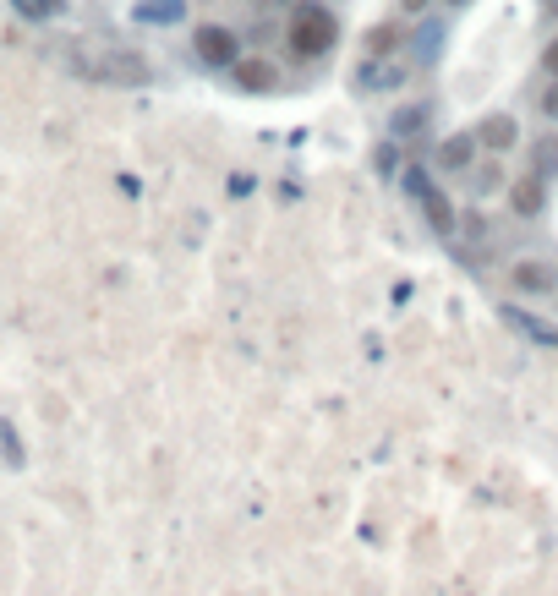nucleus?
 Masks as SVG:
<instances>
[{"label": "nucleus", "instance_id": "obj_1", "mask_svg": "<svg viewBox=\"0 0 558 596\" xmlns=\"http://www.w3.org/2000/svg\"><path fill=\"white\" fill-rule=\"evenodd\" d=\"M334 39H340V22H334L329 6H301L296 22H290V50L301 55V61H312V55H329Z\"/></svg>", "mask_w": 558, "mask_h": 596}, {"label": "nucleus", "instance_id": "obj_2", "mask_svg": "<svg viewBox=\"0 0 558 596\" xmlns=\"http://www.w3.org/2000/svg\"><path fill=\"white\" fill-rule=\"evenodd\" d=\"M509 285H515L520 296H553L558 268L548 263V257H515V263H509Z\"/></svg>", "mask_w": 558, "mask_h": 596}, {"label": "nucleus", "instance_id": "obj_3", "mask_svg": "<svg viewBox=\"0 0 558 596\" xmlns=\"http://www.w3.org/2000/svg\"><path fill=\"white\" fill-rule=\"evenodd\" d=\"M197 61L203 66H236L241 61L236 33L230 28H197Z\"/></svg>", "mask_w": 558, "mask_h": 596}, {"label": "nucleus", "instance_id": "obj_4", "mask_svg": "<svg viewBox=\"0 0 558 596\" xmlns=\"http://www.w3.org/2000/svg\"><path fill=\"white\" fill-rule=\"evenodd\" d=\"M416 203H422V214H427V225H433V236H455V230H460L455 203H449L438 186H422V192H416Z\"/></svg>", "mask_w": 558, "mask_h": 596}, {"label": "nucleus", "instance_id": "obj_5", "mask_svg": "<svg viewBox=\"0 0 558 596\" xmlns=\"http://www.w3.org/2000/svg\"><path fill=\"white\" fill-rule=\"evenodd\" d=\"M230 72H236V88L241 93H269V88H279V72L263 61V55H241Z\"/></svg>", "mask_w": 558, "mask_h": 596}, {"label": "nucleus", "instance_id": "obj_6", "mask_svg": "<svg viewBox=\"0 0 558 596\" xmlns=\"http://www.w3.org/2000/svg\"><path fill=\"white\" fill-rule=\"evenodd\" d=\"M476 143H482L487 154H509V148L520 143V126H515V115H487V121L476 126Z\"/></svg>", "mask_w": 558, "mask_h": 596}, {"label": "nucleus", "instance_id": "obj_7", "mask_svg": "<svg viewBox=\"0 0 558 596\" xmlns=\"http://www.w3.org/2000/svg\"><path fill=\"white\" fill-rule=\"evenodd\" d=\"M542 203H548V181H542L537 170H531V175H520V181L509 186V208H515L520 219L542 214Z\"/></svg>", "mask_w": 558, "mask_h": 596}, {"label": "nucleus", "instance_id": "obj_8", "mask_svg": "<svg viewBox=\"0 0 558 596\" xmlns=\"http://www.w3.org/2000/svg\"><path fill=\"white\" fill-rule=\"evenodd\" d=\"M476 148H482V143H476L471 132H455V137H444V148H438V165H444V170H465Z\"/></svg>", "mask_w": 558, "mask_h": 596}, {"label": "nucleus", "instance_id": "obj_9", "mask_svg": "<svg viewBox=\"0 0 558 596\" xmlns=\"http://www.w3.org/2000/svg\"><path fill=\"white\" fill-rule=\"evenodd\" d=\"M504 318L515 323L520 334H531L537 345H553V350H558V329H548V318H531V312H504Z\"/></svg>", "mask_w": 558, "mask_h": 596}, {"label": "nucleus", "instance_id": "obj_10", "mask_svg": "<svg viewBox=\"0 0 558 596\" xmlns=\"http://www.w3.org/2000/svg\"><path fill=\"white\" fill-rule=\"evenodd\" d=\"M422 126H427V104H405V110L389 115V137H411V132H422Z\"/></svg>", "mask_w": 558, "mask_h": 596}, {"label": "nucleus", "instance_id": "obj_11", "mask_svg": "<svg viewBox=\"0 0 558 596\" xmlns=\"http://www.w3.org/2000/svg\"><path fill=\"white\" fill-rule=\"evenodd\" d=\"M531 165H537V175L548 181V175L558 170V137H542V143H537V154H531Z\"/></svg>", "mask_w": 558, "mask_h": 596}, {"label": "nucleus", "instance_id": "obj_12", "mask_svg": "<svg viewBox=\"0 0 558 596\" xmlns=\"http://www.w3.org/2000/svg\"><path fill=\"white\" fill-rule=\"evenodd\" d=\"M143 22H176L181 17V0H143Z\"/></svg>", "mask_w": 558, "mask_h": 596}, {"label": "nucleus", "instance_id": "obj_13", "mask_svg": "<svg viewBox=\"0 0 558 596\" xmlns=\"http://www.w3.org/2000/svg\"><path fill=\"white\" fill-rule=\"evenodd\" d=\"M400 77H405V66H367L362 83H367V88H394Z\"/></svg>", "mask_w": 558, "mask_h": 596}, {"label": "nucleus", "instance_id": "obj_14", "mask_svg": "<svg viewBox=\"0 0 558 596\" xmlns=\"http://www.w3.org/2000/svg\"><path fill=\"white\" fill-rule=\"evenodd\" d=\"M372 55H383V50H389V44H394V28H372Z\"/></svg>", "mask_w": 558, "mask_h": 596}, {"label": "nucleus", "instance_id": "obj_15", "mask_svg": "<svg viewBox=\"0 0 558 596\" xmlns=\"http://www.w3.org/2000/svg\"><path fill=\"white\" fill-rule=\"evenodd\" d=\"M476 181H482V186H498L504 175H498V165H482V170H476Z\"/></svg>", "mask_w": 558, "mask_h": 596}, {"label": "nucleus", "instance_id": "obj_16", "mask_svg": "<svg viewBox=\"0 0 558 596\" xmlns=\"http://www.w3.org/2000/svg\"><path fill=\"white\" fill-rule=\"evenodd\" d=\"M427 6H433V0H400V11H405V17H422Z\"/></svg>", "mask_w": 558, "mask_h": 596}, {"label": "nucleus", "instance_id": "obj_17", "mask_svg": "<svg viewBox=\"0 0 558 596\" xmlns=\"http://www.w3.org/2000/svg\"><path fill=\"white\" fill-rule=\"evenodd\" d=\"M542 66H548V72H558V39L548 44V50H542Z\"/></svg>", "mask_w": 558, "mask_h": 596}, {"label": "nucleus", "instance_id": "obj_18", "mask_svg": "<svg viewBox=\"0 0 558 596\" xmlns=\"http://www.w3.org/2000/svg\"><path fill=\"white\" fill-rule=\"evenodd\" d=\"M542 110H548V115H558V83H553L548 93H542Z\"/></svg>", "mask_w": 558, "mask_h": 596}, {"label": "nucleus", "instance_id": "obj_19", "mask_svg": "<svg viewBox=\"0 0 558 596\" xmlns=\"http://www.w3.org/2000/svg\"><path fill=\"white\" fill-rule=\"evenodd\" d=\"M22 11H55V0H22Z\"/></svg>", "mask_w": 558, "mask_h": 596}, {"label": "nucleus", "instance_id": "obj_20", "mask_svg": "<svg viewBox=\"0 0 558 596\" xmlns=\"http://www.w3.org/2000/svg\"><path fill=\"white\" fill-rule=\"evenodd\" d=\"M449 6H465V0H449Z\"/></svg>", "mask_w": 558, "mask_h": 596}]
</instances>
